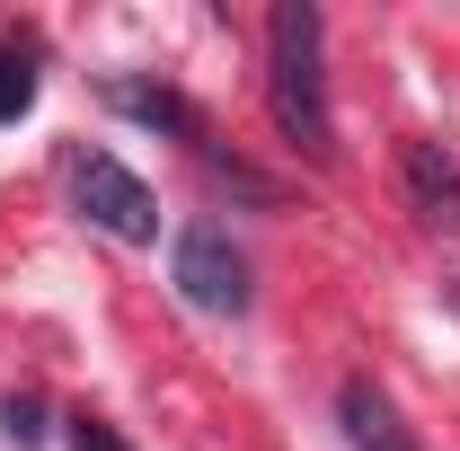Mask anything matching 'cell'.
I'll return each instance as SVG.
<instances>
[{
    "label": "cell",
    "mask_w": 460,
    "mask_h": 451,
    "mask_svg": "<svg viewBox=\"0 0 460 451\" xmlns=\"http://www.w3.org/2000/svg\"><path fill=\"white\" fill-rule=\"evenodd\" d=\"M319 45H328L319 9H310V0H275V18H266V62H275V124H284V133L310 151V160H337V115H328V71H319Z\"/></svg>",
    "instance_id": "1"
},
{
    "label": "cell",
    "mask_w": 460,
    "mask_h": 451,
    "mask_svg": "<svg viewBox=\"0 0 460 451\" xmlns=\"http://www.w3.org/2000/svg\"><path fill=\"white\" fill-rule=\"evenodd\" d=\"M71 195H80V213L107 230V239H160V204H151V186L124 169V160H107V151H80L71 160Z\"/></svg>",
    "instance_id": "2"
},
{
    "label": "cell",
    "mask_w": 460,
    "mask_h": 451,
    "mask_svg": "<svg viewBox=\"0 0 460 451\" xmlns=\"http://www.w3.org/2000/svg\"><path fill=\"white\" fill-rule=\"evenodd\" d=\"M177 292H186L195 310H213V319H239V310H248V266H239V248H230L213 222H195L177 239Z\"/></svg>",
    "instance_id": "3"
},
{
    "label": "cell",
    "mask_w": 460,
    "mask_h": 451,
    "mask_svg": "<svg viewBox=\"0 0 460 451\" xmlns=\"http://www.w3.org/2000/svg\"><path fill=\"white\" fill-rule=\"evenodd\" d=\"M399 186H407V213L434 230H460V160L443 142H399Z\"/></svg>",
    "instance_id": "4"
},
{
    "label": "cell",
    "mask_w": 460,
    "mask_h": 451,
    "mask_svg": "<svg viewBox=\"0 0 460 451\" xmlns=\"http://www.w3.org/2000/svg\"><path fill=\"white\" fill-rule=\"evenodd\" d=\"M337 416H345V443H354V451H416V434L399 425V407L372 390V381H345Z\"/></svg>",
    "instance_id": "5"
},
{
    "label": "cell",
    "mask_w": 460,
    "mask_h": 451,
    "mask_svg": "<svg viewBox=\"0 0 460 451\" xmlns=\"http://www.w3.org/2000/svg\"><path fill=\"white\" fill-rule=\"evenodd\" d=\"M124 115H142V124H160V133H195V107L177 98V89H142V80H115L107 89Z\"/></svg>",
    "instance_id": "6"
},
{
    "label": "cell",
    "mask_w": 460,
    "mask_h": 451,
    "mask_svg": "<svg viewBox=\"0 0 460 451\" xmlns=\"http://www.w3.org/2000/svg\"><path fill=\"white\" fill-rule=\"evenodd\" d=\"M27 107H36V71H27L18 54H0V124H18Z\"/></svg>",
    "instance_id": "7"
},
{
    "label": "cell",
    "mask_w": 460,
    "mask_h": 451,
    "mask_svg": "<svg viewBox=\"0 0 460 451\" xmlns=\"http://www.w3.org/2000/svg\"><path fill=\"white\" fill-rule=\"evenodd\" d=\"M71 451H133V443L115 434L107 416H71Z\"/></svg>",
    "instance_id": "8"
}]
</instances>
